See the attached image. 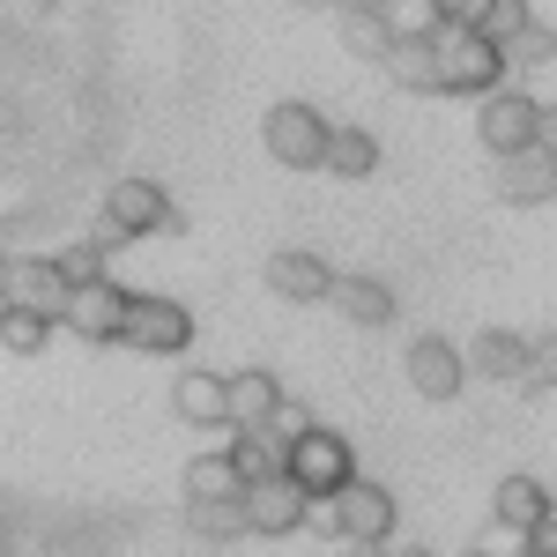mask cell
<instances>
[{"label": "cell", "mask_w": 557, "mask_h": 557, "mask_svg": "<svg viewBox=\"0 0 557 557\" xmlns=\"http://www.w3.org/2000/svg\"><path fill=\"white\" fill-rule=\"evenodd\" d=\"M506 60H513V67H550L557 60V30L550 23H528V30L506 45Z\"/></svg>", "instance_id": "cell-28"}, {"label": "cell", "mask_w": 557, "mask_h": 557, "mask_svg": "<svg viewBox=\"0 0 557 557\" xmlns=\"http://www.w3.org/2000/svg\"><path fill=\"white\" fill-rule=\"evenodd\" d=\"M483 557H535V535H528V528H506V520H491Z\"/></svg>", "instance_id": "cell-30"}, {"label": "cell", "mask_w": 557, "mask_h": 557, "mask_svg": "<svg viewBox=\"0 0 557 557\" xmlns=\"http://www.w3.org/2000/svg\"><path fill=\"white\" fill-rule=\"evenodd\" d=\"M238 498H246V475L231 454H201L186 469V506H238Z\"/></svg>", "instance_id": "cell-19"}, {"label": "cell", "mask_w": 557, "mask_h": 557, "mask_svg": "<svg viewBox=\"0 0 557 557\" xmlns=\"http://www.w3.org/2000/svg\"><path fill=\"white\" fill-rule=\"evenodd\" d=\"M127 312H134V290H120L112 275L104 283H89V290H75V305H67V335L75 343H127Z\"/></svg>", "instance_id": "cell-7"}, {"label": "cell", "mask_w": 557, "mask_h": 557, "mask_svg": "<svg viewBox=\"0 0 557 557\" xmlns=\"http://www.w3.org/2000/svg\"><path fill=\"white\" fill-rule=\"evenodd\" d=\"M0 298L15 305V312H38V320H67V305H75V283L60 275V260L52 253H15L0 268Z\"/></svg>", "instance_id": "cell-5"}, {"label": "cell", "mask_w": 557, "mask_h": 557, "mask_svg": "<svg viewBox=\"0 0 557 557\" xmlns=\"http://www.w3.org/2000/svg\"><path fill=\"white\" fill-rule=\"evenodd\" d=\"M327 172H335V178H372V172H380V141H372V127H335Z\"/></svg>", "instance_id": "cell-24"}, {"label": "cell", "mask_w": 557, "mask_h": 557, "mask_svg": "<svg viewBox=\"0 0 557 557\" xmlns=\"http://www.w3.org/2000/svg\"><path fill=\"white\" fill-rule=\"evenodd\" d=\"M528 23H535V15H528V0H498V8L483 15V38H491V45H513Z\"/></svg>", "instance_id": "cell-29"}, {"label": "cell", "mask_w": 557, "mask_h": 557, "mask_svg": "<svg viewBox=\"0 0 557 557\" xmlns=\"http://www.w3.org/2000/svg\"><path fill=\"white\" fill-rule=\"evenodd\" d=\"M343 45L357 52V60H372V67H386L401 38L386 30V15H380V8H343Z\"/></svg>", "instance_id": "cell-22"}, {"label": "cell", "mask_w": 557, "mask_h": 557, "mask_svg": "<svg viewBox=\"0 0 557 557\" xmlns=\"http://www.w3.org/2000/svg\"><path fill=\"white\" fill-rule=\"evenodd\" d=\"M469 557H483V550H469Z\"/></svg>", "instance_id": "cell-39"}, {"label": "cell", "mask_w": 557, "mask_h": 557, "mask_svg": "<svg viewBox=\"0 0 557 557\" xmlns=\"http://www.w3.org/2000/svg\"><path fill=\"white\" fill-rule=\"evenodd\" d=\"M386 83L409 89V97H438V38L394 45V60H386Z\"/></svg>", "instance_id": "cell-21"}, {"label": "cell", "mask_w": 557, "mask_h": 557, "mask_svg": "<svg viewBox=\"0 0 557 557\" xmlns=\"http://www.w3.org/2000/svg\"><path fill=\"white\" fill-rule=\"evenodd\" d=\"M409 386H417L424 401H454V394L469 386V349H454L446 335H417V343H409Z\"/></svg>", "instance_id": "cell-9"}, {"label": "cell", "mask_w": 557, "mask_h": 557, "mask_svg": "<svg viewBox=\"0 0 557 557\" xmlns=\"http://www.w3.org/2000/svg\"><path fill=\"white\" fill-rule=\"evenodd\" d=\"M543 112H550V104H535L528 89H498V97H483V104H475V141L491 149V164L543 149Z\"/></svg>", "instance_id": "cell-4"}, {"label": "cell", "mask_w": 557, "mask_h": 557, "mask_svg": "<svg viewBox=\"0 0 557 557\" xmlns=\"http://www.w3.org/2000/svg\"><path fill=\"white\" fill-rule=\"evenodd\" d=\"M550 506H557V498L543 491V483H535V475H506V483L491 491V520H506V528H528V535L550 520Z\"/></svg>", "instance_id": "cell-18"}, {"label": "cell", "mask_w": 557, "mask_h": 557, "mask_svg": "<svg viewBox=\"0 0 557 557\" xmlns=\"http://www.w3.org/2000/svg\"><path fill=\"white\" fill-rule=\"evenodd\" d=\"M335 535L343 543H386L394 535V491L372 483V475H357L343 498H335Z\"/></svg>", "instance_id": "cell-10"}, {"label": "cell", "mask_w": 557, "mask_h": 557, "mask_svg": "<svg viewBox=\"0 0 557 557\" xmlns=\"http://www.w3.org/2000/svg\"><path fill=\"white\" fill-rule=\"evenodd\" d=\"M260 141H268V157H275V164H290V172H327L335 120H327V112H312L305 97H283V104H268Z\"/></svg>", "instance_id": "cell-3"}, {"label": "cell", "mask_w": 557, "mask_h": 557, "mask_svg": "<svg viewBox=\"0 0 557 557\" xmlns=\"http://www.w3.org/2000/svg\"><path fill=\"white\" fill-rule=\"evenodd\" d=\"M343 557H394L386 543H343Z\"/></svg>", "instance_id": "cell-36"}, {"label": "cell", "mask_w": 557, "mask_h": 557, "mask_svg": "<svg viewBox=\"0 0 557 557\" xmlns=\"http://www.w3.org/2000/svg\"><path fill=\"white\" fill-rule=\"evenodd\" d=\"M335 268L320 253H305V246H283V253L268 260V290L275 298H290V305H335Z\"/></svg>", "instance_id": "cell-11"}, {"label": "cell", "mask_w": 557, "mask_h": 557, "mask_svg": "<svg viewBox=\"0 0 557 557\" xmlns=\"http://www.w3.org/2000/svg\"><path fill=\"white\" fill-rule=\"evenodd\" d=\"M283 380L268 372V364H246V372H231V431H268L283 417Z\"/></svg>", "instance_id": "cell-14"}, {"label": "cell", "mask_w": 557, "mask_h": 557, "mask_svg": "<svg viewBox=\"0 0 557 557\" xmlns=\"http://www.w3.org/2000/svg\"><path fill=\"white\" fill-rule=\"evenodd\" d=\"M528 386H557V335L535 343V372H528Z\"/></svg>", "instance_id": "cell-33"}, {"label": "cell", "mask_w": 557, "mask_h": 557, "mask_svg": "<svg viewBox=\"0 0 557 557\" xmlns=\"http://www.w3.org/2000/svg\"><path fill=\"white\" fill-rule=\"evenodd\" d=\"M231 461H238V475H246V491L253 483H268V475L290 469V438L283 431H231V446H223Z\"/></svg>", "instance_id": "cell-17"}, {"label": "cell", "mask_w": 557, "mask_h": 557, "mask_svg": "<svg viewBox=\"0 0 557 557\" xmlns=\"http://www.w3.org/2000/svg\"><path fill=\"white\" fill-rule=\"evenodd\" d=\"M149 231H178L172 194H164L157 178H112V186H104V215H97V231H89V238L112 253V246L149 238Z\"/></svg>", "instance_id": "cell-1"}, {"label": "cell", "mask_w": 557, "mask_h": 557, "mask_svg": "<svg viewBox=\"0 0 557 557\" xmlns=\"http://www.w3.org/2000/svg\"><path fill=\"white\" fill-rule=\"evenodd\" d=\"M172 409H178V424H201V431H231V380L223 372H178L172 380Z\"/></svg>", "instance_id": "cell-15"}, {"label": "cell", "mask_w": 557, "mask_h": 557, "mask_svg": "<svg viewBox=\"0 0 557 557\" xmlns=\"http://www.w3.org/2000/svg\"><path fill=\"white\" fill-rule=\"evenodd\" d=\"M45 335H52V320H38V312H15V305L0 312V349L8 357H38Z\"/></svg>", "instance_id": "cell-26"}, {"label": "cell", "mask_w": 557, "mask_h": 557, "mask_svg": "<svg viewBox=\"0 0 557 557\" xmlns=\"http://www.w3.org/2000/svg\"><path fill=\"white\" fill-rule=\"evenodd\" d=\"M268 431H283V438L298 446L305 431H320V424H312V409H298V401H283V417H275V424H268Z\"/></svg>", "instance_id": "cell-32"}, {"label": "cell", "mask_w": 557, "mask_h": 557, "mask_svg": "<svg viewBox=\"0 0 557 557\" xmlns=\"http://www.w3.org/2000/svg\"><path fill=\"white\" fill-rule=\"evenodd\" d=\"M8 8H15V15H45L52 0H8Z\"/></svg>", "instance_id": "cell-37"}, {"label": "cell", "mask_w": 557, "mask_h": 557, "mask_svg": "<svg viewBox=\"0 0 557 557\" xmlns=\"http://www.w3.org/2000/svg\"><path fill=\"white\" fill-rule=\"evenodd\" d=\"M335 312H343L349 327H386L394 320V290H386L380 275H343L335 283Z\"/></svg>", "instance_id": "cell-20"}, {"label": "cell", "mask_w": 557, "mask_h": 557, "mask_svg": "<svg viewBox=\"0 0 557 557\" xmlns=\"http://www.w3.org/2000/svg\"><path fill=\"white\" fill-rule=\"evenodd\" d=\"M491 194H498L506 209H543V201H557V164L543 149L506 157V164H491Z\"/></svg>", "instance_id": "cell-13"}, {"label": "cell", "mask_w": 557, "mask_h": 557, "mask_svg": "<svg viewBox=\"0 0 557 557\" xmlns=\"http://www.w3.org/2000/svg\"><path fill=\"white\" fill-rule=\"evenodd\" d=\"M394 557H431V550H417V543H409V550H394Z\"/></svg>", "instance_id": "cell-38"}, {"label": "cell", "mask_w": 557, "mask_h": 557, "mask_svg": "<svg viewBox=\"0 0 557 557\" xmlns=\"http://www.w3.org/2000/svg\"><path fill=\"white\" fill-rule=\"evenodd\" d=\"M535 557H557V506H550V520L535 528Z\"/></svg>", "instance_id": "cell-34"}, {"label": "cell", "mask_w": 557, "mask_h": 557, "mask_svg": "<svg viewBox=\"0 0 557 557\" xmlns=\"http://www.w3.org/2000/svg\"><path fill=\"white\" fill-rule=\"evenodd\" d=\"M491 8H498V0H446V30H483Z\"/></svg>", "instance_id": "cell-31"}, {"label": "cell", "mask_w": 557, "mask_h": 557, "mask_svg": "<svg viewBox=\"0 0 557 557\" xmlns=\"http://www.w3.org/2000/svg\"><path fill=\"white\" fill-rule=\"evenodd\" d=\"M543 157H550V164H557V104H550V112H543Z\"/></svg>", "instance_id": "cell-35"}, {"label": "cell", "mask_w": 557, "mask_h": 557, "mask_svg": "<svg viewBox=\"0 0 557 557\" xmlns=\"http://www.w3.org/2000/svg\"><path fill=\"white\" fill-rule=\"evenodd\" d=\"M186 520H194V535H209V543H238V535H253L246 498H238V506H186Z\"/></svg>", "instance_id": "cell-25"}, {"label": "cell", "mask_w": 557, "mask_h": 557, "mask_svg": "<svg viewBox=\"0 0 557 557\" xmlns=\"http://www.w3.org/2000/svg\"><path fill=\"white\" fill-rule=\"evenodd\" d=\"M127 349H141V357H178V349H194V312L178 298H134Z\"/></svg>", "instance_id": "cell-8"}, {"label": "cell", "mask_w": 557, "mask_h": 557, "mask_svg": "<svg viewBox=\"0 0 557 557\" xmlns=\"http://www.w3.org/2000/svg\"><path fill=\"white\" fill-rule=\"evenodd\" d=\"M290 483H305V491H312V498H320V506H327V498H343L349 483H357V454H349V438L343 431H305L298 446H290Z\"/></svg>", "instance_id": "cell-6"}, {"label": "cell", "mask_w": 557, "mask_h": 557, "mask_svg": "<svg viewBox=\"0 0 557 557\" xmlns=\"http://www.w3.org/2000/svg\"><path fill=\"white\" fill-rule=\"evenodd\" d=\"M469 372L528 386V372H535V343H520V335H506V327H483V335L469 343Z\"/></svg>", "instance_id": "cell-16"}, {"label": "cell", "mask_w": 557, "mask_h": 557, "mask_svg": "<svg viewBox=\"0 0 557 557\" xmlns=\"http://www.w3.org/2000/svg\"><path fill=\"white\" fill-rule=\"evenodd\" d=\"M246 520H253V535H298L312 520V491L290 483V475H268V483L246 491Z\"/></svg>", "instance_id": "cell-12"}, {"label": "cell", "mask_w": 557, "mask_h": 557, "mask_svg": "<svg viewBox=\"0 0 557 557\" xmlns=\"http://www.w3.org/2000/svg\"><path fill=\"white\" fill-rule=\"evenodd\" d=\"M386 30L409 45V38H438L446 30V0H380Z\"/></svg>", "instance_id": "cell-23"}, {"label": "cell", "mask_w": 557, "mask_h": 557, "mask_svg": "<svg viewBox=\"0 0 557 557\" xmlns=\"http://www.w3.org/2000/svg\"><path fill=\"white\" fill-rule=\"evenodd\" d=\"M60 275H67V283H75V290H89V283H104V246H97V238H83V246H60Z\"/></svg>", "instance_id": "cell-27"}, {"label": "cell", "mask_w": 557, "mask_h": 557, "mask_svg": "<svg viewBox=\"0 0 557 557\" xmlns=\"http://www.w3.org/2000/svg\"><path fill=\"white\" fill-rule=\"evenodd\" d=\"M513 75L506 45H491L483 30H438V97H498Z\"/></svg>", "instance_id": "cell-2"}]
</instances>
